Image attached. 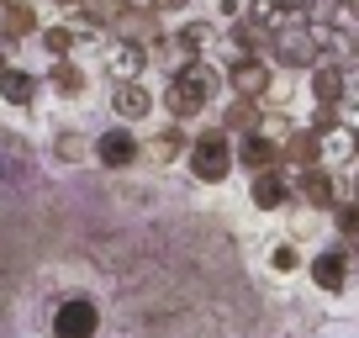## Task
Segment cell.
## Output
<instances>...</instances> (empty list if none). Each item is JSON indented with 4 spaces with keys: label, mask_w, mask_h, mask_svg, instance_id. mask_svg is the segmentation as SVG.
Segmentation results:
<instances>
[{
    "label": "cell",
    "mask_w": 359,
    "mask_h": 338,
    "mask_svg": "<svg viewBox=\"0 0 359 338\" xmlns=\"http://www.w3.org/2000/svg\"><path fill=\"white\" fill-rule=\"evenodd\" d=\"M185 169H191L201 185H222L227 175L238 169L233 137H227L222 127H206V133H196V137H191V154H185Z\"/></svg>",
    "instance_id": "cell-1"
},
{
    "label": "cell",
    "mask_w": 359,
    "mask_h": 338,
    "mask_svg": "<svg viewBox=\"0 0 359 338\" xmlns=\"http://www.w3.org/2000/svg\"><path fill=\"white\" fill-rule=\"evenodd\" d=\"M269 58L280 69H296V74H312L317 64H323V48H317V32L306 22H296V27H280L275 32V43H269Z\"/></svg>",
    "instance_id": "cell-2"
},
{
    "label": "cell",
    "mask_w": 359,
    "mask_h": 338,
    "mask_svg": "<svg viewBox=\"0 0 359 338\" xmlns=\"http://www.w3.org/2000/svg\"><path fill=\"white\" fill-rule=\"evenodd\" d=\"M227 90L238 95V101H269V90H275V64L269 58H227Z\"/></svg>",
    "instance_id": "cell-3"
},
{
    "label": "cell",
    "mask_w": 359,
    "mask_h": 338,
    "mask_svg": "<svg viewBox=\"0 0 359 338\" xmlns=\"http://www.w3.org/2000/svg\"><path fill=\"white\" fill-rule=\"evenodd\" d=\"M95 333H101V306H95V296L69 291L64 302L53 306V338H95Z\"/></svg>",
    "instance_id": "cell-4"
},
{
    "label": "cell",
    "mask_w": 359,
    "mask_h": 338,
    "mask_svg": "<svg viewBox=\"0 0 359 338\" xmlns=\"http://www.w3.org/2000/svg\"><path fill=\"white\" fill-rule=\"evenodd\" d=\"M291 196L306 206V212H333V206L344 201V196H338V175H333V169H323V164L291 175Z\"/></svg>",
    "instance_id": "cell-5"
},
{
    "label": "cell",
    "mask_w": 359,
    "mask_h": 338,
    "mask_svg": "<svg viewBox=\"0 0 359 338\" xmlns=\"http://www.w3.org/2000/svg\"><path fill=\"white\" fill-rule=\"evenodd\" d=\"M348 264H354V248H348V243H333V248H323V254H312V259H306V275H312L317 291L338 296V291H348Z\"/></svg>",
    "instance_id": "cell-6"
},
{
    "label": "cell",
    "mask_w": 359,
    "mask_h": 338,
    "mask_svg": "<svg viewBox=\"0 0 359 338\" xmlns=\"http://www.w3.org/2000/svg\"><path fill=\"white\" fill-rule=\"evenodd\" d=\"M137 148H143V137L133 127H106L95 137V164L101 169H137Z\"/></svg>",
    "instance_id": "cell-7"
},
{
    "label": "cell",
    "mask_w": 359,
    "mask_h": 338,
    "mask_svg": "<svg viewBox=\"0 0 359 338\" xmlns=\"http://www.w3.org/2000/svg\"><path fill=\"white\" fill-rule=\"evenodd\" d=\"M180 154H191V133L175 122V127H164V133L143 137V148H137V164H148V169H169V164H180Z\"/></svg>",
    "instance_id": "cell-8"
},
{
    "label": "cell",
    "mask_w": 359,
    "mask_h": 338,
    "mask_svg": "<svg viewBox=\"0 0 359 338\" xmlns=\"http://www.w3.org/2000/svg\"><path fill=\"white\" fill-rule=\"evenodd\" d=\"M233 158H238V169H248V175H275V169H285V164H280V143H275L269 133L238 137Z\"/></svg>",
    "instance_id": "cell-9"
},
{
    "label": "cell",
    "mask_w": 359,
    "mask_h": 338,
    "mask_svg": "<svg viewBox=\"0 0 359 338\" xmlns=\"http://www.w3.org/2000/svg\"><path fill=\"white\" fill-rule=\"evenodd\" d=\"M280 164H285V175H302V169L323 164V137H317L312 127H291V133L280 137Z\"/></svg>",
    "instance_id": "cell-10"
},
{
    "label": "cell",
    "mask_w": 359,
    "mask_h": 338,
    "mask_svg": "<svg viewBox=\"0 0 359 338\" xmlns=\"http://www.w3.org/2000/svg\"><path fill=\"white\" fill-rule=\"evenodd\" d=\"M158 106H164L175 122H191V116H201L212 101H206L201 85H191L185 74H169V85H164V95H158Z\"/></svg>",
    "instance_id": "cell-11"
},
{
    "label": "cell",
    "mask_w": 359,
    "mask_h": 338,
    "mask_svg": "<svg viewBox=\"0 0 359 338\" xmlns=\"http://www.w3.org/2000/svg\"><path fill=\"white\" fill-rule=\"evenodd\" d=\"M227 43H233V58H264L269 43H275V32H269V22H259V16L248 11L243 22L227 27Z\"/></svg>",
    "instance_id": "cell-12"
},
{
    "label": "cell",
    "mask_w": 359,
    "mask_h": 338,
    "mask_svg": "<svg viewBox=\"0 0 359 338\" xmlns=\"http://www.w3.org/2000/svg\"><path fill=\"white\" fill-rule=\"evenodd\" d=\"M306 95H312L317 106H344V95H348V69L323 58V64L306 74Z\"/></svg>",
    "instance_id": "cell-13"
},
{
    "label": "cell",
    "mask_w": 359,
    "mask_h": 338,
    "mask_svg": "<svg viewBox=\"0 0 359 338\" xmlns=\"http://www.w3.org/2000/svg\"><path fill=\"white\" fill-rule=\"evenodd\" d=\"M248 201L259 206V212H280V206H291V175L285 169H275V175H254L248 180Z\"/></svg>",
    "instance_id": "cell-14"
},
{
    "label": "cell",
    "mask_w": 359,
    "mask_h": 338,
    "mask_svg": "<svg viewBox=\"0 0 359 338\" xmlns=\"http://www.w3.org/2000/svg\"><path fill=\"white\" fill-rule=\"evenodd\" d=\"M106 69H111L116 85H137L148 69V48H133V43H111V53H106Z\"/></svg>",
    "instance_id": "cell-15"
},
{
    "label": "cell",
    "mask_w": 359,
    "mask_h": 338,
    "mask_svg": "<svg viewBox=\"0 0 359 338\" xmlns=\"http://www.w3.org/2000/svg\"><path fill=\"white\" fill-rule=\"evenodd\" d=\"M217 127H222L227 137H248V133L264 127V106H259V101H238V95H233V101L222 106V122H217Z\"/></svg>",
    "instance_id": "cell-16"
},
{
    "label": "cell",
    "mask_w": 359,
    "mask_h": 338,
    "mask_svg": "<svg viewBox=\"0 0 359 338\" xmlns=\"http://www.w3.org/2000/svg\"><path fill=\"white\" fill-rule=\"evenodd\" d=\"M37 32V11H32V0H11V6H0V43L11 48L22 43V37Z\"/></svg>",
    "instance_id": "cell-17"
},
{
    "label": "cell",
    "mask_w": 359,
    "mask_h": 338,
    "mask_svg": "<svg viewBox=\"0 0 359 338\" xmlns=\"http://www.w3.org/2000/svg\"><path fill=\"white\" fill-rule=\"evenodd\" d=\"M111 111L122 116V122H143V116L154 111V90H148L143 79H137V85H116L111 90Z\"/></svg>",
    "instance_id": "cell-18"
},
{
    "label": "cell",
    "mask_w": 359,
    "mask_h": 338,
    "mask_svg": "<svg viewBox=\"0 0 359 338\" xmlns=\"http://www.w3.org/2000/svg\"><path fill=\"white\" fill-rule=\"evenodd\" d=\"M37 85H43L37 74L6 64V74H0V101H6V106H32V101H37Z\"/></svg>",
    "instance_id": "cell-19"
},
{
    "label": "cell",
    "mask_w": 359,
    "mask_h": 338,
    "mask_svg": "<svg viewBox=\"0 0 359 338\" xmlns=\"http://www.w3.org/2000/svg\"><path fill=\"white\" fill-rule=\"evenodd\" d=\"M43 85H53V95H64V101H74V95H85V85H90V79H85V69H79L74 58H64V64H53V69H48V79H43Z\"/></svg>",
    "instance_id": "cell-20"
},
{
    "label": "cell",
    "mask_w": 359,
    "mask_h": 338,
    "mask_svg": "<svg viewBox=\"0 0 359 338\" xmlns=\"http://www.w3.org/2000/svg\"><path fill=\"white\" fill-rule=\"evenodd\" d=\"M302 6V22L312 32H327V27H344V0H296Z\"/></svg>",
    "instance_id": "cell-21"
},
{
    "label": "cell",
    "mask_w": 359,
    "mask_h": 338,
    "mask_svg": "<svg viewBox=\"0 0 359 338\" xmlns=\"http://www.w3.org/2000/svg\"><path fill=\"white\" fill-rule=\"evenodd\" d=\"M37 48H43L53 64H64L74 53V27H37Z\"/></svg>",
    "instance_id": "cell-22"
},
{
    "label": "cell",
    "mask_w": 359,
    "mask_h": 338,
    "mask_svg": "<svg viewBox=\"0 0 359 338\" xmlns=\"http://www.w3.org/2000/svg\"><path fill=\"white\" fill-rule=\"evenodd\" d=\"M53 154L64 158V164H79L85 154H95V137H85L79 127H64V133L53 137Z\"/></svg>",
    "instance_id": "cell-23"
},
{
    "label": "cell",
    "mask_w": 359,
    "mask_h": 338,
    "mask_svg": "<svg viewBox=\"0 0 359 338\" xmlns=\"http://www.w3.org/2000/svg\"><path fill=\"white\" fill-rule=\"evenodd\" d=\"M333 227L348 248H359V201H338L333 206Z\"/></svg>",
    "instance_id": "cell-24"
},
{
    "label": "cell",
    "mask_w": 359,
    "mask_h": 338,
    "mask_svg": "<svg viewBox=\"0 0 359 338\" xmlns=\"http://www.w3.org/2000/svg\"><path fill=\"white\" fill-rule=\"evenodd\" d=\"M302 248H296V243H275V248H269V270H275V275H296V270H302Z\"/></svg>",
    "instance_id": "cell-25"
},
{
    "label": "cell",
    "mask_w": 359,
    "mask_h": 338,
    "mask_svg": "<svg viewBox=\"0 0 359 338\" xmlns=\"http://www.w3.org/2000/svg\"><path fill=\"white\" fill-rule=\"evenodd\" d=\"M58 6H64V11H79V6H85V0H58Z\"/></svg>",
    "instance_id": "cell-26"
},
{
    "label": "cell",
    "mask_w": 359,
    "mask_h": 338,
    "mask_svg": "<svg viewBox=\"0 0 359 338\" xmlns=\"http://www.w3.org/2000/svg\"><path fill=\"white\" fill-rule=\"evenodd\" d=\"M0 74H6V43H0Z\"/></svg>",
    "instance_id": "cell-27"
},
{
    "label": "cell",
    "mask_w": 359,
    "mask_h": 338,
    "mask_svg": "<svg viewBox=\"0 0 359 338\" xmlns=\"http://www.w3.org/2000/svg\"><path fill=\"white\" fill-rule=\"evenodd\" d=\"M354 154H359V122H354Z\"/></svg>",
    "instance_id": "cell-28"
},
{
    "label": "cell",
    "mask_w": 359,
    "mask_h": 338,
    "mask_svg": "<svg viewBox=\"0 0 359 338\" xmlns=\"http://www.w3.org/2000/svg\"><path fill=\"white\" fill-rule=\"evenodd\" d=\"M354 201H359V175H354Z\"/></svg>",
    "instance_id": "cell-29"
},
{
    "label": "cell",
    "mask_w": 359,
    "mask_h": 338,
    "mask_svg": "<svg viewBox=\"0 0 359 338\" xmlns=\"http://www.w3.org/2000/svg\"><path fill=\"white\" fill-rule=\"evenodd\" d=\"M133 6H154V0H133Z\"/></svg>",
    "instance_id": "cell-30"
},
{
    "label": "cell",
    "mask_w": 359,
    "mask_h": 338,
    "mask_svg": "<svg viewBox=\"0 0 359 338\" xmlns=\"http://www.w3.org/2000/svg\"><path fill=\"white\" fill-rule=\"evenodd\" d=\"M0 6H11V0H0Z\"/></svg>",
    "instance_id": "cell-31"
}]
</instances>
